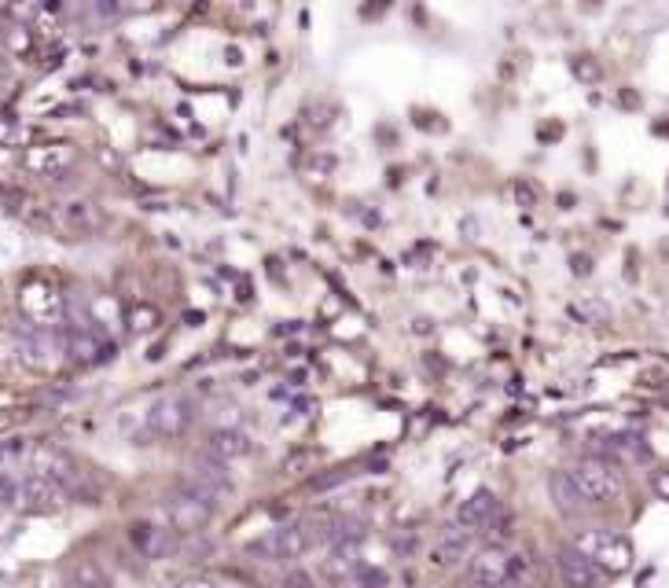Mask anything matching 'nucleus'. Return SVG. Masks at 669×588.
<instances>
[{"mask_svg": "<svg viewBox=\"0 0 669 588\" xmlns=\"http://www.w3.org/2000/svg\"><path fill=\"white\" fill-rule=\"evenodd\" d=\"M500 511V500L493 489H475L471 497L460 504V511H456V522L464 526V530H486L489 522H493V515Z\"/></svg>", "mask_w": 669, "mask_h": 588, "instance_id": "obj_17", "label": "nucleus"}, {"mask_svg": "<svg viewBox=\"0 0 669 588\" xmlns=\"http://www.w3.org/2000/svg\"><path fill=\"white\" fill-rule=\"evenodd\" d=\"M467 581L478 588H504L511 581V555L504 548H482L467 559Z\"/></svg>", "mask_w": 669, "mask_h": 588, "instance_id": "obj_11", "label": "nucleus"}, {"mask_svg": "<svg viewBox=\"0 0 669 588\" xmlns=\"http://www.w3.org/2000/svg\"><path fill=\"white\" fill-rule=\"evenodd\" d=\"M26 129L23 122H15L12 114H0V147H23Z\"/></svg>", "mask_w": 669, "mask_h": 588, "instance_id": "obj_23", "label": "nucleus"}, {"mask_svg": "<svg viewBox=\"0 0 669 588\" xmlns=\"http://www.w3.org/2000/svg\"><path fill=\"white\" fill-rule=\"evenodd\" d=\"M19 353H23V361L30 364V368H52L59 357H67L63 331L26 324V328L19 331Z\"/></svg>", "mask_w": 669, "mask_h": 588, "instance_id": "obj_10", "label": "nucleus"}, {"mask_svg": "<svg viewBox=\"0 0 669 588\" xmlns=\"http://www.w3.org/2000/svg\"><path fill=\"white\" fill-rule=\"evenodd\" d=\"M324 570H328L331 577L357 574V570H361V544L357 541H335L331 555L324 559Z\"/></svg>", "mask_w": 669, "mask_h": 588, "instance_id": "obj_21", "label": "nucleus"}, {"mask_svg": "<svg viewBox=\"0 0 669 588\" xmlns=\"http://www.w3.org/2000/svg\"><path fill=\"white\" fill-rule=\"evenodd\" d=\"M129 331H151L159 324V309L155 306H133L129 309Z\"/></svg>", "mask_w": 669, "mask_h": 588, "instance_id": "obj_24", "label": "nucleus"}, {"mask_svg": "<svg viewBox=\"0 0 669 588\" xmlns=\"http://www.w3.org/2000/svg\"><path fill=\"white\" fill-rule=\"evenodd\" d=\"M511 526H515V519H511V511L508 508H500L497 515H493V522H489L486 530L493 541H504V537H511Z\"/></svg>", "mask_w": 669, "mask_h": 588, "instance_id": "obj_26", "label": "nucleus"}, {"mask_svg": "<svg viewBox=\"0 0 669 588\" xmlns=\"http://www.w3.org/2000/svg\"><path fill=\"white\" fill-rule=\"evenodd\" d=\"M394 552L397 555H412V552H416V533H409V537H401V533H397V537H394Z\"/></svg>", "mask_w": 669, "mask_h": 588, "instance_id": "obj_29", "label": "nucleus"}, {"mask_svg": "<svg viewBox=\"0 0 669 588\" xmlns=\"http://www.w3.org/2000/svg\"><path fill=\"white\" fill-rule=\"evenodd\" d=\"M217 504H210L206 497H199L195 489H188L181 482V489L173 493L170 500H166V526H170L173 533H199L206 526V522L214 519Z\"/></svg>", "mask_w": 669, "mask_h": 588, "instance_id": "obj_4", "label": "nucleus"}, {"mask_svg": "<svg viewBox=\"0 0 669 588\" xmlns=\"http://www.w3.org/2000/svg\"><path fill=\"white\" fill-rule=\"evenodd\" d=\"M651 486H655L658 497L669 500V471H655V475H651Z\"/></svg>", "mask_w": 669, "mask_h": 588, "instance_id": "obj_30", "label": "nucleus"}, {"mask_svg": "<svg viewBox=\"0 0 669 588\" xmlns=\"http://www.w3.org/2000/svg\"><path fill=\"white\" fill-rule=\"evenodd\" d=\"M570 544H574L585 559H592V563L600 566L607 577H618L633 566V544H629V537H622L618 530H607V526L581 530Z\"/></svg>", "mask_w": 669, "mask_h": 588, "instance_id": "obj_1", "label": "nucleus"}, {"mask_svg": "<svg viewBox=\"0 0 669 588\" xmlns=\"http://www.w3.org/2000/svg\"><path fill=\"white\" fill-rule=\"evenodd\" d=\"M52 225L63 232V236H92V232H100L103 228V210L100 203H92L85 195H74V199H59L52 210Z\"/></svg>", "mask_w": 669, "mask_h": 588, "instance_id": "obj_5", "label": "nucleus"}, {"mask_svg": "<svg viewBox=\"0 0 669 588\" xmlns=\"http://www.w3.org/2000/svg\"><path fill=\"white\" fill-rule=\"evenodd\" d=\"M280 588H317V585H313V577H309L306 570H287V574L280 577Z\"/></svg>", "mask_w": 669, "mask_h": 588, "instance_id": "obj_27", "label": "nucleus"}, {"mask_svg": "<svg viewBox=\"0 0 669 588\" xmlns=\"http://www.w3.org/2000/svg\"><path fill=\"white\" fill-rule=\"evenodd\" d=\"M184 486L195 489L199 497H206L210 504H221V500L232 497V478H228V467L214 456H195L188 464V475H184Z\"/></svg>", "mask_w": 669, "mask_h": 588, "instance_id": "obj_6", "label": "nucleus"}, {"mask_svg": "<svg viewBox=\"0 0 669 588\" xmlns=\"http://www.w3.org/2000/svg\"><path fill=\"white\" fill-rule=\"evenodd\" d=\"M556 570H559V581L567 588H603V581H607V574H603L600 566L592 563V559H585L574 544H567V548L556 555Z\"/></svg>", "mask_w": 669, "mask_h": 588, "instance_id": "obj_12", "label": "nucleus"}, {"mask_svg": "<svg viewBox=\"0 0 669 588\" xmlns=\"http://www.w3.org/2000/svg\"><path fill=\"white\" fill-rule=\"evenodd\" d=\"M67 588H114V585H111V577L103 574L92 559H78V563L70 566Z\"/></svg>", "mask_w": 669, "mask_h": 588, "instance_id": "obj_22", "label": "nucleus"}, {"mask_svg": "<svg viewBox=\"0 0 669 588\" xmlns=\"http://www.w3.org/2000/svg\"><path fill=\"white\" fill-rule=\"evenodd\" d=\"M313 544L306 541V533H302V526H276V530H269L265 537H258V541L250 544L247 552L258 555V559H265V563H291V559H298V555H306Z\"/></svg>", "mask_w": 669, "mask_h": 588, "instance_id": "obj_7", "label": "nucleus"}, {"mask_svg": "<svg viewBox=\"0 0 669 588\" xmlns=\"http://www.w3.org/2000/svg\"><path fill=\"white\" fill-rule=\"evenodd\" d=\"M129 541L144 559H166L177 548V533L170 526H155V522H137L129 530Z\"/></svg>", "mask_w": 669, "mask_h": 588, "instance_id": "obj_16", "label": "nucleus"}, {"mask_svg": "<svg viewBox=\"0 0 669 588\" xmlns=\"http://www.w3.org/2000/svg\"><path fill=\"white\" fill-rule=\"evenodd\" d=\"M471 552V530H464L460 522H449L434 533V548H431V563L434 566H456L464 555Z\"/></svg>", "mask_w": 669, "mask_h": 588, "instance_id": "obj_15", "label": "nucleus"}, {"mask_svg": "<svg viewBox=\"0 0 669 588\" xmlns=\"http://www.w3.org/2000/svg\"><path fill=\"white\" fill-rule=\"evenodd\" d=\"M247 453H250V438L239 427H221L210 434V441H206V456L221 460L225 467L232 464V460H243Z\"/></svg>", "mask_w": 669, "mask_h": 588, "instance_id": "obj_18", "label": "nucleus"}, {"mask_svg": "<svg viewBox=\"0 0 669 588\" xmlns=\"http://www.w3.org/2000/svg\"><path fill=\"white\" fill-rule=\"evenodd\" d=\"M548 497H552L559 515H578L581 508H589V500L581 497V489L570 471H552L548 475Z\"/></svg>", "mask_w": 669, "mask_h": 588, "instance_id": "obj_19", "label": "nucleus"}, {"mask_svg": "<svg viewBox=\"0 0 669 588\" xmlns=\"http://www.w3.org/2000/svg\"><path fill=\"white\" fill-rule=\"evenodd\" d=\"M70 493L59 482H52V478L45 475H30L23 478V493H19V508L23 511H37V515H48V511H59L63 508V500H67Z\"/></svg>", "mask_w": 669, "mask_h": 588, "instance_id": "obj_13", "label": "nucleus"}, {"mask_svg": "<svg viewBox=\"0 0 669 588\" xmlns=\"http://www.w3.org/2000/svg\"><path fill=\"white\" fill-rule=\"evenodd\" d=\"M570 475H574L581 497L589 504H614L625 493V478L618 471V464H611V460H603L596 453L581 456L578 464L570 467Z\"/></svg>", "mask_w": 669, "mask_h": 588, "instance_id": "obj_2", "label": "nucleus"}, {"mask_svg": "<svg viewBox=\"0 0 669 588\" xmlns=\"http://www.w3.org/2000/svg\"><path fill=\"white\" fill-rule=\"evenodd\" d=\"M19 309L34 328H63L67 302L48 280H26L19 287Z\"/></svg>", "mask_w": 669, "mask_h": 588, "instance_id": "obj_3", "label": "nucleus"}, {"mask_svg": "<svg viewBox=\"0 0 669 588\" xmlns=\"http://www.w3.org/2000/svg\"><path fill=\"white\" fill-rule=\"evenodd\" d=\"M173 588H221L214 581V577H206V574H192V577H181V581H177V585Z\"/></svg>", "mask_w": 669, "mask_h": 588, "instance_id": "obj_28", "label": "nucleus"}, {"mask_svg": "<svg viewBox=\"0 0 669 588\" xmlns=\"http://www.w3.org/2000/svg\"><path fill=\"white\" fill-rule=\"evenodd\" d=\"M192 419H195V405L188 401V397L166 394L151 405L148 427H151V434H159V438H181L184 430L192 427Z\"/></svg>", "mask_w": 669, "mask_h": 588, "instance_id": "obj_9", "label": "nucleus"}, {"mask_svg": "<svg viewBox=\"0 0 669 588\" xmlns=\"http://www.w3.org/2000/svg\"><path fill=\"white\" fill-rule=\"evenodd\" d=\"M37 475L59 482L67 493H81V486H85V471L74 464V456L59 453V449H41L37 453Z\"/></svg>", "mask_w": 669, "mask_h": 588, "instance_id": "obj_14", "label": "nucleus"}, {"mask_svg": "<svg viewBox=\"0 0 669 588\" xmlns=\"http://www.w3.org/2000/svg\"><path fill=\"white\" fill-rule=\"evenodd\" d=\"M19 493H23V482L8 471H0V508H19Z\"/></svg>", "mask_w": 669, "mask_h": 588, "instance_id": "obj_25", "label": "nucleus"}, {"mask_svg": "<svg viewBox=\"0 0 669 588\" xmlns=\"http://www.w3.org/2000/svg\"><path fill=\"white\" fill-rule=\"evenodd\" d=\"M23 166L37 177H48L56 181L63 173H70L78 166V147L67 144V140H52V144H34L23 151Z\"/></svg>", "mask_w": 669, "mask_h": 588, "instance_id": "obj_8", "label": "nucleus"}, {"mask_svg": "<svg viewBox=\"0 0 669 588\" xmlns=\"http://www.w3.org/2000/svg\"><path fill=\"white\" fill-rule=\"evenodd\" d=\"M298 526H302V533H306L309 544H335L342 537V526H346V519L331 515V511H309V515L298 522Z\"/></svg>", "mask_w": 669, "mask_h": 588, "instance_id": "obj_20", "label": "nucleus"}]
</instances>
